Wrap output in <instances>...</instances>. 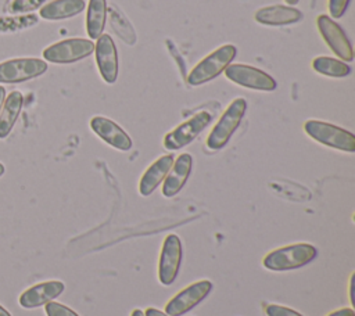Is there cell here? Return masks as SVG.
Segmentation results:
<instances>
[{"label":"cell","mask_w":355,"mask_h":316,"mask_svg":"<svg viewBox=\"0 0 355 316\" xmlns=\"http://www.w3.org/2000/svg\"><path fill=\"white\" fill-rule=\"evenodd\" d=\"M247 111V101L241 97L233 100L227 108L220 115L219 121L215 123L212 130L207 137V147L209 150H220L223 148L237 128L240 126Z\"/></svg>","instance_id":"3"},{"label":"cell","mask_w":355,"mask_h":316,"mask_svg":"<svg viewBox=\"0 0 355 316\" xmlns=\"http://www.w3.org/2000/svg\"><path fill=\"white\" fill-rule=\"evenodd\" d=\"M316 26L324 43L337 57L341 58V61L351 62L354 60V50L349 39L333 18L320 14L316 18Z\"/></svg>","instance_id":"9"},{"label":"cell","mask_w":355,"mask_h":316,"mask_svg":"<svg viewBox=\"0 0 355 316\" xmlns=\"http://www.w3.org/2000/svg\"><path fill=\"white\" fill-rule=\"evenodd\" d=\"M301 18H302V14L300 10L291 6H283V4L261 7L254 15V19L258 24L268 25V26L293 25L301 21Z\"/></svg>","instance_id":"16"},{"label":"cell","mask_w":355,"mask_h":316,"mask_svg":"<svg viewBox=\"0 0 355 316\" xmlns=\"http://www.w3.org/2000/svg\"><path fill=\"white\" fill-rule=\"evenodd\" d=\"M107 15L110 17V25L114 29V32L126 43V44H135L136 42V33L130 22L126 19V17L116 10L114 6L107 7Z\"/></svg>","instance_id":"23"},{"label":"cell","mask_w":355,"mask_h":316,"mask_svg":"<svg viewBox=\"0 0 355 316\" xmlns=\"http://www.w3.org/2000/svg\"><path fill=\"white\" fill-rule=\"evenodd\" d=\"M144 316H169V315L159 309H155V308H147L144 310Z\"/></svg>","instance_id":"29"},{"label":"cell","mask_w":355,"mask_h":316,"mask_svg":"<svg viewBox=\"0 0 355 316\" xmlns=\"http://www.w3.org/2000/svg\"><path fill=\"white\" fill-rule=\"evenodd\" d=\"M304 132L315 141L330 148L344 152L355 151V136L349 130L337 125L324 121L309 119L304 123Z\"/></svg>","instance_id":"4"},{"label":"cell","mask_w":355,"mask_h":316,"mask_svg":"<svg viewBox=\"0 0 355 316\" xmlns=\"http://www.w3.org/2000/svg\"><path fill=\"white\" fill-rule=\"evenodd\" d=\"M312 68L315 72L329 78H345L351 73V67L348 64L326 55H319L313 58Z\"/></svg>","instance_id":"21"},{"label":"cell","mask_w":355,"mask_h":316,"mask_svg":"<svg viewBox=\"0 0 355 316\" xmlns=\"http://www.w3.org/2000/svg\"><path fill=\"white\" fill-rule=\"evenodd\" d=\"M85 8V0H51L39 10V15L46 21H61L80 14Z\"/></svg>","instance_id":"18"},{"label":"cell","mask_w":355,"mask_h":316,"mask_svg":"<svg viewBox=\"0 0 355 316\" xmlns=\"http://www.w3.org/2000/svg\"><path fill=\"white\" fill-rule=\"evenodd\" d=\"M22 105H24V96L21 91L12 90L6 97L3 108L0 111V139H6L11 133L21 114Z\"/></svg>","instance_id":"19"},{"label":"cell","mask_w":355,"mask_h":316,"mask_svg":"<svg viewBox=\"0 0 355 316\" xmlns=\"http://www.w3.org/2000/svg\"><path fill=\"white\" fill-rule=\"evenodd\" d=\"M50 0H12L8 11L11 14H29L35 10H40Z\"/></svg>","instance_id":"24"},{"label":"cell","mask_w":355,"mask_h":316,"mask_svg":"<svg viewBox=\"0 0 355 316\" xmlns=\"http://www.w3.org/2000/svg\"><path fill=\"white\" fill-rule=\"evenodd\" d=\"M4 173H6V166L0 162V177H1Z\"/></svg>","instance_id":"34"},{"label":"cell","mask_w":355,"mask_h":316,"mask_svg":"<svg viewBox=\"0 0 355 316\" xmlns=\"http://www.w3.org/2000/svg\"><path fill=\"white\" fill-rule=\"evenodd\" d=\"M94 51V43L90 39L83 37H69L58 40L50 46H47L42 55L46 62L51 64H73L78 62Z\"/></svg>","instance_id":"5"},{"label":"cell","mask_w":355,"mask_h":316,"mask_svg":"<svg viewBox=\"0 0 355 316\" xmlns=\"http://www.w3.org/2000/svg\"><path fill=\"white\" fill-rule=\"evenodd\" d=\"M107 22V0H89L86 10V32L90 40L103 35Z\"/></svg>","instance_id":"20"},{"label":"cell","mask_w":355,"mask_h":316,"mask_svg":"<svg viewBox=\"0 0 355 316\" xmlns=\"http://www.w3.org/2000/svg\"><path fill=\"white\" fill-rule=\"evenodd\" d=\"M94 55H96V64L97 69L100 72V76L103 80L108 85L114 83L118 78V51L116 46L112 40V37L107 33H103L96 39L94 43Z\"/></svg>","instance_id":"12"},{"label":"cell","mask_w":355,"mask_h":316,"mask_svg":"<svg viewBox=\"0 0 355 316\" xmlns=\"http://www.w3.org/2000/svg\"><path fill=\"white\" fill-rule=\"evenodd\" d=\"M223 73L230 82L251 90L273 91L277 87V82L269 73L248 64H229Z\"/></svg>","instance_id":"7"},{"label":"cell","mask_w":355,"mask_h":316,"mask_svg":"<svg viewBox=\"0 0 355 316\" xmlns=\"http://www.w3.org/2000/svg\"><path fill=\"white\" fill-rule=\"evenodd\" d=\"M286 3H287V6H294V4H297L300 0H284Z\"/></svg>","instance_id":"33"},{"label":"cell","mask_w":355,"mask_h":316,"mask_svg":"<svg viewBox=\"0 0 355 316\" xmlns=\"http://www.w3.org/2000/svg\"><path fill=\"white\" fill-rule=\"evenodd\" d=\"M327 316H355V310L352 308H341L330 312Z\"/></svg>","instance_id":"28"},{"label":"cell","mask_w":355,"mask_h":316,"mask_svg":"<svg viewBox=\"0 0 355 316\" xmlns=\"http://www.w3.org/2000/svg\"><path fill=\"white\" fill-rule=\"evenodd\" d=\"M316 255L318 249L315 245L308 243H297L270 251L262 259V265L272 272L295 270L312 262Z\"/></svg>","instance_id":"1"},{"label":"cell","mask_w":355,"mask_h":316,"mask_svg":"<svg viewBox=\"0 0 355 316\" xmlns=\"http://www.w3.org/2000/svg\"><path fill=\"white\" fill-rule=\"evenodd\" d=\"M175 158L172 154H165L155 159L141 175L139 180V193L143 197L150 195L158 186L159 183L165 179L166 173L169 172Z\"/></svg>","instance_id":"17"},{"label":"cell","mask_w":355,"mask_h":316,"mask_svg":"<svg viewBox=\"0 0 355 316\" xmlns=\"http://www.w3.org/2000/svg\"><path fill=\"white\" fill-rule=\"evenodd\" d=\"M266 316H304L300 312L290 309L287 306L283 305H277V304H269L265 308Z\"/></svg>","instance_id":"26"},{"label":"cell","mask_w":355,"mask_h":316,"mask_svg":"<svg viewBox=\"0 0 355 316\" xmlns=\"http://www.w3.org/2000/svg\"><path fill=\"white\" fill-rule=\"evenodd\" d=\"M47 62L40 58H10L0 62V83H22L43 75L47 71Z\"/></svg>","instance_id":"6"},{"label":"cell","mask_w":355,"mask_h":316,"mask_svg":"<svg viewBox=\"0 0 355 316\" xmlns=\"http://www.w3.org/2000/svg\"><path fill=\"white\" fill-rule=\"evenodd\" d=\"M212 115L208 111H200L191 118L178 125L164 136L162 144L166 150L175 151L190 144L211 122Z\"/></svg>","instance_id":"8"},{"label":"cell","mask_w":355,"mask_h":316,"mask_svg":"<svg viewBox=\"0 0 355 316\" xmlns=\"http://www.w3.org/2000/svg\"><path fill=\"white\" fill-rule=\"evenodd\" d=\"M90 129L103 141H105L108 146L119 151H129L133 146V141L129 137V134L110 118L100 115L93 116L90 119Z\"/></svg>","instance_id":"13"},{"label":"cell","mask_w":355,"mask_h":316,"mask_svg":"<svg viewBox=\"0 0 355 316\" xmlns=\"http://www.w3.org/2000/svg\"><path fill=\"white\" fill-rule=\"evenodd\" d=\"M0 316H11V313H10L6 308H3V306L0 305Z\"/></svg>","instance_id":"32"},{"label":"cell","mask_w":355,"mask_h":316,"mask_svg":"<svg viewBox=\"0 0 355 316\" xmlns=\"http://www.w3.org/2000/svg\"><path fill=\"white\" fill-rule=\"evenodd\" d=\"M182 262V243L179 236L168 234L162 243L158 261V280L162 286H171L179 273Z\"/></svg>","instance_id":"11"},{"label":"cell","mask_w":355,"mask_h":316,"mask_svg":"<svg viewBox=\"0 0 355 316\" xmlns=\"http://www.w3.org/2000/svg\"><path fill=\"white\" fill-rule=\"evenodd\" d=\"M4 100H6V87H3V86L0 85V111H1V108H3Z\"/></svg>","instance_id":"30"},{"label":"cell","mask_w":355,"mask_h":316,"mask_svg":"<svg viewBox=\"0 0 355 316\" xmlns=\"http://www.w3.org/2000/svg\"><path fill=\"white\" fill-rule=\"evenodd\" d=\"M236 54L237 49L229 43L215 49L200 62H197L194 68L189 72L187 83L191 86H200L215 79L226 69L229 64H232Z\"/></svg>","instance_id":"2"},{"label":"cell","mask_w":355,"mask_h":316,"mask_svg":"<svg viewBox=\"0 0 355 316\" xmlns=\"http://www.w3.org/2000/svg\"><path fill=\"white\" fill-rule=\"evenodd\" d=\"M39 22V17L33 12L0 15V33H17L35 26Z\"/></svg>","instance_id":"22"},{"label":"cell","mask_w":355,"mask_h":316,"mask_svg":"<svg viewBox=\"0 0 355 316\" xmlns=\"http://www.w3.org/2000/svg\"><path fill=\"white\" fill-rule=\"evenodd\" d=\"M44 312L47 316H79L76 312H73L67 305L54 302V301H50L44 305Z\"/></svg>","instance_id":"25"},{"label":"cell","mask_w":355,"mask_h":316,"mask_svg":"<svg viewBox=\"0 0 355 316\" xmlns=\"http://www.w3.org/2000/svg\"><path fill=\"white\" fill-rule=\"evenodd\" d=\"M64 290H65V286L60 280L42 281L26 288L19 295L18 302L25 309H35L55 299L62 294Z\"/></svg>","instance_id":"14"},{"label":"cell","mask_w":355,"mask_h":316,"mask_svg":"<svg viewBox=\"0 0 355 316\" xmlns=\"http://www.w3.org/2000/svg\"><path fill=\"white\" fill-rule=\"evenodd\" d=\"M212 291L209 280H198L173 295L165 305V313L169 316H183L208 297Z\"/></svg>","instance_id":"10"},{"label":"cell","mask_w":355,"mask_h":316,"mask_svg":"<svg viewBox=\"0 0 355 316\" xmlns=\"http://www.w3.org/2000/svg\"><path fill=\"white\" fill-rule=\"evenodd\" d=\"M193 166V158L190 154L183 152L173 161L169 172L166 173L162 183V195L171 198L176 195L186 184Z\"/></svg>","instance_id":"15"},{"label":"cell","mask_w":355,"mask_h":316,"mask_svg":"<svg viewBox=\"0 0 355 316\" xmlns=\"http://www.w3.org/2000/svg\"><path fill=\"white\" fill-rule=\"evenodd\" d=\"M130 316H144V312L140 310V309H133L132 313H130Z\"/></svg>","instance_id":"31"},{"label":"cell","mask_w":355,"mask_h":316,"mask_svg":"<svg viewBox=\"0 0 355 316\" xmlns=\"http://www.w3.org/2000/svg\"><path fill=\"white\" fill-rule=\"evenodd\" d=\"M349 4V0H329L327 7H329V12H330V18H341L344 15V12L347 11V7Z\"/></svg>","instance_id":"27"}]
</instances>
